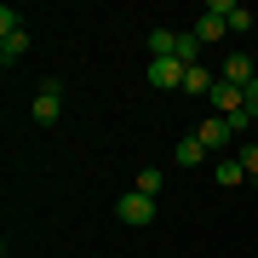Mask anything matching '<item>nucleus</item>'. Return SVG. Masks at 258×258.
I'll list each match as a JSON object with an SVG mask.
<instances>
[{"mask_svg":"<svg viewBox=\"0 0 258 258\" xmlns=\"http://www.w3.org/2000/svg\"><path fill=\"white\" fill-rule=\"evenodd\" d=\"M247 115H252V120H258V81H252V86H247Z\"/></svg>","mask_w":258,"mask_h":258,"instance_id":"a211bd4d","label":"nucleus"},{"mask_svg":"<svg viewBox=\"0 0 258 258\" xmlns=\"http://www.w3.org/2000/svg\"><path fill=\"white\" fill-rule=\"evenodd\" d=\"M29 52V29H12V35H0V63H18Z\"/></svg>","mask_w":258,"mask_h":258,"instance_id":"9b49d317","label":"nucleus"},{"mask_svg":"<svg viewBox=\"0 0 258 258\" xmlns=\"http://www.w3.org/2000/svg\"><path fill=\"white\" fill-rule=\"evenodd\" d=\"M161 184H166V178H161V166H144L132 189H138V195H161Z\"/></svg>","mask_w":258,"mask_h":258,"instance_id":"2eb2a0df","label":"nucleus"},{"mask_svg":"<svg viewBox=\"0 0 258 258\" xmlns=\"http://www.w3.org/2000/svg\"><path fill=\"white\" fill-rule=\"evenodd\" d=\"M218 81H230V86H241V92H247V86L258 81V57H247V52H230L218 63Z\"/></svg>","mask_w":258,"mask_h":258,"instance_id":"20e7f679","label":"nucleus"},{"mask_svg":"<svg viewBox=\"0 0 258 258\" xmlns=\"http://www.w3.org/2000/svg\"><path fill=\"white\" fill-rule=\"evenodd\" d=\"M29 115H35V126H57V115H63V81L57 75H46L40 81L35 103H29Z\"/></svg>","mask_w":258,"mask_h":258,"instance_id":"f257e3e1","label":"nucleus"},{"mask_svg":"<svg viewBox=\"0 0 258 258\" xmlns=\"http://www.w3.org/2000/svg\"><path fill=\"white\" fill-rule=\"evenodd\" d=\"M178 52V29H149V57H172Z\"/></svg>","mask_w":258,"mask_h":258,"instance_id":"f8f14e48","label":"nucleus"},{"mask_svg":"<svg viewBox=\"0 0 258 258\" xmlns=\"http://www.w3.org/2000/svg\"><path fill=\"white\" fill-rule=\"evenodd\" d=\"M115 218L126 224V230H144V224H155V195H138V189H126L115 201Z\"/></svg>","mask_w":258,"mask_h":258,"instance_id":"f03ea898","label":"nucleus"},{"mask_svg":"<svg viewBox=\"0 0 258 258\" xmlns=\"http://www.w3.org/2000/svg\"><path fill=\"white\" fill-rule=\"evenodd\" d=\"M201 12L224 18V23H230V35H247V29H252V12H247V6H235V0H207Z\"/></svg>","mask_w":258,"mask_h":258,"instance_id":"423d86ee","label":"nucleus"},{"mask_svg":"<svg viewBox=\"0 0 258 258\" xmlns=\"http://www.w3.org/2000/svg\"><path fill=\"white\" fill-rule=\"evenodd\" d=\"M212 86H218V75H207L201 63L184 69V92H189V98H212Z\"/></svg>","mask_w":258,"mask_h":258,"instance_id":"1a4fd4ad","label":"nucleus"},{"mask_svg":"<svg viewBox=\"0 0 258 258\" xmlns=\"http://www.w3.org/2000/svg\"><path fill=\"white\" fill-rule=\"evenodd\" d=\"M241 166H247V184H258V144H241Z\"/></svg>","mask_w":258,"mask_h":258,"instance_id":"dca6fc26","label":"nucleus"},{"mask_svg":"<svg viewBox=\"0 0 258 258\" xmlns=\"http://www.w3.org/2000/svg\"><path fill=\"white\" fill-rule=\"evenodd\" d=\"M149 86L155 92H184V63L178 57H149Z\"/></svg>","mask_w":258,"mask_h":258,"instance_id":"39448f33","label":"nucleus"},{"mask_svg":"<svg viewBox=\"0 0 258 258\" xmlns=\"http://www.w3.org/2000/svg\"><path fill=\"white\" fill-rule=\"evenodd\" d=\"M224 35H230V23H224V18H212V12L195 18V40H201V46H212V40H224Z\"/></svg>","mask_w":258,"mask_h":258,"instance_id":"6e6552de","label":"nucleus"},{"mask_svg":"<svg viewBox=\"0 0 258 258\" xmlns=\"http://www.w3.org/2000/svg\"><path fill=\"white\" fill-rule=\"evenodd\" d=\"M212 109H218V115L247 109V92H241V86H230V81H218V86H212Z\"/></svg>","mask_w":258,"mask_h":258,"instance_id":"0eeeda50","label":"nucleus"},{"mask_svg":"<svg viewBox=\"0 0 258 258\" xmlns=\"http://www.w3.org/2000/svg\"><path fill=\"white\" fill-rule=\"evenodd\" d=\"M12 29H23V12L18 6H0V35H12Z\"/></svg>","mask_w":258,"mask_h":258,"instance_id":"f3484780","label":"nucleus"},{"mask_svg":"<svg viewBox=\"0 0 258 258\" xmlns=\"http://www.w3.org/2000/svg\"><path fill=\"white\" fill-rule=\"evenodd\" d=\"M178 63H184V69H195V57H201V40H195V29H189V35H178Z\"/></svg>","mask_w":258,"mask_h":258,"instance_id":"4468645a","label":"nucleus"},{"mask_svg":"<svg viewBox=\"0 0 258 258\" xmlns=\"http://www.w3.org/2000/svg\"><path fill=\"white\" fill-rule=\"evenodd\" d=\"M195 138L207 144V155H224V149L235 144V132H230V120H224V115H201V120H195Z\"/></svg>","mask_w":258,"mask_h":258,"instance_id":"7ed1b4c3","label":"nucleus"},{"mask_svg":"<svg viewBox=\"0 0 258 258\" xmlns=\"http://www.w3.org/2000/svg\"><path fill=\"white\" fill-rule=\"evenodd\" d=\"M172 161H178V166H201V161H207V144H201V138H195V132H189V138H178Z\"/></svg>","mask_w":258,"mask_h":258,"instance_id":"9d476101","label":"nucleus"},{"mask_svg":"<svg viewBox=\"0 0 258 258\" xmlns=\"http://www.w3.org/2000/svg\"><path fill=\"white\" fill-rule=\"evenodd\" d=\"M212 178H218V184H224V189H235V184H241V178H247V166H241V161L230 155V161H218V166H212Z\"/></svg>","mask_w":258,"mask_h":258,"instance_id":"ddd939ff","label":"nucleus"}]
</instances>
